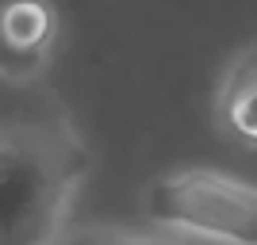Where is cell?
<instances>
[{"instance_id":"obj_3","label":"cell","mask_w":257,"mask_h":245,"mask_svg":"<svg viewBox=\"0 0 257 245\" xmlns=\"http://www.w3.org/2000/svg\"><path fill=\"white\" fill-rule=\"evenodd\" d=\"M230 119H234L238 134L257 142V85H246V88L230 92Z\"/></svg>"},{"instance_id":"obj_4","label":"cell","mask_w":257,"mask_h":245,"mask_svg":"<svg viewBox=\"0 0 257 245\" xmlns=\"http://www.w3.org/2000/svg\"><path fill=\"white\" fill-rule=\"evenodd\" d=\"M69 245H135V241H127V237H115V234H107V230H92V234L73 237Z\"/></svg>"},{"instance_id":"obj_2","label":"cell","mask_w":257,"mask_h":245,"mask_svg":"<svg viewBox=\"0 0 257 245\" xmlns=\"http://www.w3.org/2000/svg\"><path fill=\"white\" fill-rule=\"evenodd\" d=\"M43 211V172L23 153H0V237L23 234Z\"/></svg>"},{"instance_id":"obj_1","label":"cell","mask_w":257,"mask_h":245,"mask_svg":"<svg viewBox=\"0 0 257 245\" xmlns=\"http://www.w3.org/2000/svg\"><path fill=\"white\" fill-rule=\"evenodd\" d=\"M146 214L226 245H257V188L223 172H177L146 192Z\"/></svg>"},{"instance_id":"obj_5","label":"cell","mask_w":257,"mask_h":245,"mask_svg":"<svg viewBox=\"0 0 257 245\" xmlns=\"http://www.w3.org/2000/svg\"><path fill=\"white\" fill-rule=\"evenodd\" d=\"M142 245H154V241H142Z\"/></svg>"}]
</instances>
